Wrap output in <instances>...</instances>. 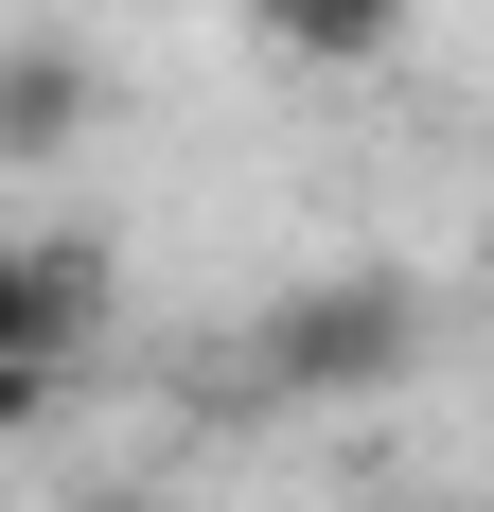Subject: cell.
Wrapping results in <instances>:
<instances>
[{"mask_svg": "<svg viewBox=\"0 0 494 512\" xmlns=\"http://www.w3.org/2000/svg\"><path fill=\"white\" fill-rule=\"evenodd\" d=\"M424 283L406 265H336V283H283L265 301V389H300V407H371V389H406L424 371Z\"/></svg>", "mask_w": 494, "mask_h": 512, "instance_id": "obj_1", "label": "cell"}, {"mask_svg": "<svg viewBox=\"0 0 494 512\" xmlns=\"http://www.w3.org/2000/svg\"><path fill=\"white\" fill-rule=\"evenodd\" d=\"M106 318V248L53 230V248H0V354H89Z\"/></svg>", "mask_w": 494, "mask_h": 512, "instance_id": "obj_2", "label": "cell"}, {"mask_svg": "<svg viewBox=\"0 0 494 512\" xmlns=\"http://www.w3.org/2000/svg\"><path fill=\"white\" fill-rule=\"evenodd\" d=\"M89 124H106V71L71 36H18V53H0V159H71Z\"/></svg>", "mask_w": 494, "mask_h": 512, "instance_id": "obj_3", "label": "cell"}, {"mask_svg": "<svg viewBox=\"0 0 494 512\" xmlns=\"http://www.w3.org/2000/svg\"><path fill=\"white\" fill-rule=\"evenodd\" d=\"M247 18H265V53H300V71H371V53H406L424 0H247Z\"/></svg>", "mask_w": 494, "mask_h": 512, "instance_id": "obj_4", "label": "cell"}, {"mask_svg": "<svg viewBox=\"0 0 494 512\" xmlns=\"http://www.w3.org/2000/svg\"><path fill=\"white\" fill-rule=\"evenodd\" d=\"M71 407V354H0V442H18V424H53Z\"/></svg>", "mask_w": 494, "mask_h": 512, "instance_id": "obj_5", "label": "cell"}, {"mask_svg": "<svg viewBox=\"0 0 494 512\" xmlns=\"http://www.w3.org/2000/svg\"><path fill=\"white\" fill-rule=\"evenodd\" d=\"M89 512H124V495H89Z\"/></svg>", "mask_w": 494, "mask_h": 512, "instance_id": "obj_6", "label": "cell"}]
</instances>
